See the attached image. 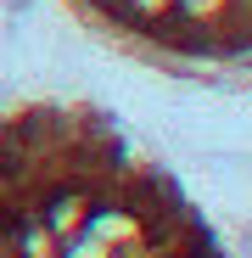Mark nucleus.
Returning <instances> with one entry per match:
<instances>
[{
	"label": "nucleus",
	"instance_id": "f257e3e1",
	"mask_svg": "<svg viewBox=\"0 0 252 258\" xmlns=\"http://www.w3.org/2000/svg\"><path fill=\"white\" fill-rule=\"evenodd\" d=\"M0 258H224L219 236L90 101L0 112Z\"/></svg>",
	"mask_w": 252,
	"mask_h": 258
},
{
	"label": "nucleus",
	"instance_id": "f03ea898",
	"mask_svg": "<svg viewBox=\"0 0 252 258\" xmlns=\"http://www.w3.org/2000/svg\"><path fill=\"white\" fill-rule=\"evenodd\" d=\"M73 12L140 62L180 73L252 68V0H73Z\"/></svg>",
	"mask_w": 252,
	"mask_h": 258
}]
</instances>
